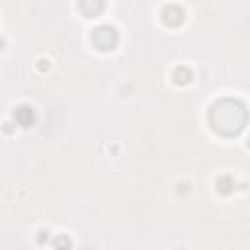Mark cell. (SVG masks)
Returning a JSON list of instances; mask_svg holds the SVG:
<instances>
[{"mask_svg":"<svg viewBox=\"0 0 250 250\" xmlns=\"http://www.w3.org/2000/svg\"><path fill=\"white\" fill-rule=\"evenodd\" d=\"M162 18H164L166 23L178 25V23H182V20H184V10H182L178 4H168V6H164V10H162Z\"/></svg>","mask_w":250,"mask_h":250,"instance_id":"obj_3","label":"cell"},{"mask_svg":"<svg viewBox=\"0 0 250 250\" xmlns=\"http://www.w3.org/2000/svg\"><path fill=\"white\" fill-rule=\"evenodd\" d=\"M232 186H234V184H232V180H230L229 176H223V178H221V180L217 182V188H219V189H221L223 193H229Z\"/></svg>","mask_w":250,"mask_h":250,"instance_id":"obj_8","label":"cell"},{"mask_svg":"<svg viewBox=\"0 0 250 250\" xmlns=\"http://www.w3.org/2000/svg\"><path fill=\"white\" fill-rule=\"evenodd\" d=\"M209 123L211 127L225 137H232L240 133L246 125V107L236 100H221L217 102L209 111Z\"/></svg>","mask_w":250,"mask_h":250,"instance_id":"obj_1","label":"cell"},{"mask_svg":"<svg viewBox=\"0 0 250 250\" xmlns=\"http://www.w3.org/2000/svg\"><path fill=\"white\" fill-rule=\"evenodd\" d=\"M117 31L111 25H98L92 31V43L100 49V51H111L117 45Z\"/></svg>","mask_w":250,"mask_h":250,"instance_id":"obj_2","label":"cell"},{"mask_svg":"<svg viewBox=\"0 0 250 250\" xmlns=\"http://www.w3.org/2000/svg\"><path fill=\"white\" fill-rule=\"evenodd\" d=\"M14 119H16V123L20 125V127H29V125H33V121H35V113H33V109L29 107V105H20L16 111H14Z\"/></svg>","mask_w":250,"mask_h":250,"instance_id":"obj_4","label":"cell"},{"mask_svg":"<svg viewBox=\"0 0 250 250\" xmlns=\"http://www.w3.org/2000/svg\"><path fill=\"white\" fill-rule=\"evenodd\" d=\"M70 248V238L66 234H59L55 238V250H68Z\"/></svg>","mask_w":250,"mask_h":250,"instance_id":"obj_7","label":"cell"},{"mask_svg":"<svg viewBox=\"0 0 250 250\" xmlns=\"http://www.w3.org/2000/svg\"><path fill=\"white\" fill-rule=\"evenodd\" d=\"M78 8H80L86 16H96V14L104 8V4H102V2H94V4H92V2H80Z\"/></svg>","mask_w":250,"mask_h":250,"instance_id":"obj_5","label":"cell"},{"mask_svg":"<svg viewBox=\"0 0 250 250\" xmlns=\"http://www.w3.org/2000/svg\"><path fill=\"white\" fill-rule=\"evenodd\" d=\"M174 78H176V82H178V84H188V82L191 80V72H189L188 68L180 66V68H176V70H174Z\"/></svg>","mask_w":250,"mask_h":250,"instance_id":"obj_6","label":"cell"}]
</instances>
